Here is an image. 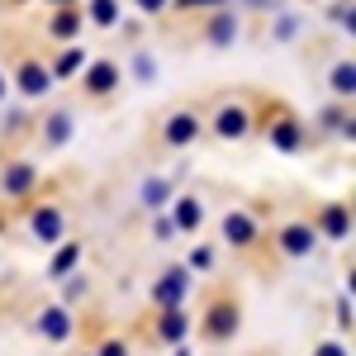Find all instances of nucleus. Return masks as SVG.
Instances as JSON below:
<instances>
[{
  "instance_id": "3",
  "label": "nucleus",
  "mask_w": 356,
  "mask_h": 356,
  "mask_svg": "<svg viewBox=\"0 0 356 356\" xmlns=\"http://www.w3.org/2000/svg\"><path fill=\"white\" fill-rule=\"evenodd\" d=\"M200 219V204H191V200H186V204H181V223H195Z\"/></svg>"
},
{
  "instance_id": "2",
  "label": "nucleus",
  "mask_w": 356,
  "mask_h": 356,
  "mask_svg": "<svg viewBox=\"0 0 356 356\" xmlns=\"http://www.w3.org/2000/svg\"><path fill=\"white\" fill-rule=\"evenodd\" d=\"M191 134H195V124H191V119H176V124H171V143H186Z\"/></svg>"
},
{
  "instance_id": "1",
  "label": "nucleus",
  "mask_w": 356,
  "mask_h": 356,
  "mask_svg": "<svg viewBox=\"0 0 356 356\" xmlns=\"http://www.w3.org/2000/svg\"><path fill=\"white\" fill-rule=\"evenodd\" d=\"M219 129H223V134H243V129H247V119H243V114H223V119H219Z\"/></svg>"
}]
</instances>
